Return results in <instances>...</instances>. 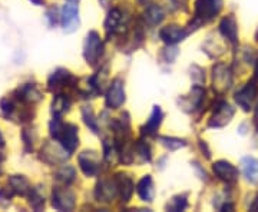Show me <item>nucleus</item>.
<instances>
[{
    "mask_svg": "<svg viewBox=\"0 0 258 212\" xmlns=\"http://www.w3.org/2000/svg\"><path fill=\"white\" fill-rule=\"evenodd\" d=\"M52 136L62 144L64 151L74 152L78 147V128L75 125H63L59 119H55L50 125Z\"/></svg>",
    "mask_w": 258,
    "mask_h": 212,
    "instance_id": "nucleus-1",
    "label": "nucleus"
},
{
    "mask_svg": "<svg viewBox=\"0 0 258 212\" xmlns=\"http://www.w3.org/2000/svg\"><path fill=\"white\" fill-rule=\"evenodd\" d=\"M258 93V86L255 81H249L244 88H241L238 92L235 93V102L238 103L242 111L248 112L252 109V102L255 101Z\"/></svg>",
    "mask_w": 258,
    "mask_h": 212,
    "instance_id": "nucleus-2",
    "label": "nucleus"
},
{
    "mask_svg": "<svg viewBox=\"0 0 258 212\" xmlns=\"http://www.w3.org/2000/svg\"><path fill=\"white\" fill-rule=\"evenodd\" d=\"M222 9V0H198L195 5V18L201 22L210 20Z\"/></svg>",
    "mask_w": 258,
    "mask_h": 212,
    "instance_id": "nucleus-3",
    "label": "nucleus"
},
{
    "mask_svg": "<svg viewBox=\"0 0 258 212\" xmlns=\"http://www.w3.org/2000/svg\"><path fill=\"white\" fill-rule=\"evenodd\" d=\"M102 49H103V46H102L99 35L96 32H91L88 35L86 43H85V57H86L88 63L95 65L98 62V59L102 55Z\"/></svg>",
    "mask_w": 258,
    "mask_h": 212,
    "instance_id": "nucleus-4",
    "label": "nucleus"
},
{
    "mask_svg": "<svg viewBox=\"0 0 258 212\" xmlns=\"http://www.w3.org/2000/svg\"><path fill=\"white\" fill-rule=\"evenodd\" d=\"M212 169H214V174L227 184L234 185L238 181V169L227 161L215 162Z\"/></svg>",
    "mask_w": 258,
    "mask_h": 212,
    "instance_id": "nucleus-5",
    "label": "nucleus"
},
{
    "mask_svg": "<svg viewBox=\"0 0 258 212\" xmlns=\"http://www.w3.org/2000/svg\"><path fill=\"white\" fill-rule=\"evenodd\" d=\"M78 162H79V166L83 171V174L88 176L96 175L99 172V157L96 152L93 151H85L82 152L79 158H78Z\"/></svg>",
    "mask_w": 258,
    "mask_h": 212,
    "instance_id": "nucleus-6",
    "label": "nucleus"
},
{
    "mask_svg": "<svg viewBox=\"0 0 258 212\" xmlns=\"http://www.w3.org/2000/svg\"><path fill=\"white\" fill-rule=\"evenodd\" d=\"M232 116H234V109L231 108V105H228L227 102H221L214 111V115L210 120V126H215V128L225 126L227 123H230Z\"/></svg>",
    "mask_w": 258,
    "mask_h": 212,
    "instance_id": "nucleus-7",
    "label": "nucleus"
},
{
    "mask_svg": "<svg viewBox=\"0 0 258 212\" xmlns=\"http://www.w3.org/2000/svg\"><path fill=\"white\" fill-rule=\"evenodd\" d=\"M125 102V91H123V83L120 82L119 79H115L112 82L111 88L106 95V105L109 108H120L122 103Z\"/></svg>",
    "mask_w": 258,
    "mask_h": 212,
    "instance_id": "nucleus-8",
    "label": "nucleus"
},
{
    "mask_svg": "<svg viewBox=\"0 0 258 212\" xmlns=\"http://www.w3.org/2000/svg\"><path fill=\"white\" fill-rule=\"evenodd\" d=\"M231 85L230 69L225 65H217L214 67V88L218 92H225Z\"/></svg>",
    "mask_w": 258,
    "mask_h": 212,
    "instance_id": "nucleus-9",
    "label": "nucleus"
},
{
    "mask_svg": "<svg viewBox=\"0 0 258 212\" xmlns=\"http://www.w3.org/2000/svg\"><path fill=\"white\" fill-rule=\"evenodd\" d=\"M78 6L74 3L66 5L62 10V26L66 32H74L79 25V16H78Z\"/></svg>",
    "mask_w": 258,
    "mask_h": 212,
    "instance_id": "nucleus-10",
    "label": "nucleus"
},
{
    "mask_svg": "<svg viewBox=\"0 0 258 212\" xmlns=\"http://www.w3.org/2000/svg\"><path fill=\"white\" fill-rule=\"evenodd\" d=\"M75 205V195L69 189H60L57 188L53 191V206L60 211L72 209Z\"/></svg>",
    "mask_w": 258,
    "mask_h": 212,
    "instance_id": "nucleus-11",
    "label": "nucleus"
},
{
    "mask_svg": "<svg viewBox=\"0 0 258 212\" xmlns=\"http://www.w3.org/2000/svg\"><path fill=\"white\" fill-rule=\"evenodd\" d=\"M220 30H221L224 37H227L231 43H237V40H238V25H237V20L234 18V15H228L227 18L222 19Z\"/></svg>",
    "mask_w": 258,
    "mask_h": 212,
    "instance_id": "nucleus-12",
    "label": "nucleus"
},
{
    "mask_svg": "<svg viewBox=\"0 0 258 212\" xmlns=\"http://www.w3.org/2000/svg\"><path fill=\"white\" fill-rule=\"evenodd\" d=\"M241 165L245 179L251 184H258V159L252 157L242 158Z\"/></svg>",
    "mask_w": 258,
    "mask_h": 212,
    "instance_id": "nucleus-13",
    "label": "nucleus"
},
{
    "mask_svg": "<svg viewBox=\"0 0 258 212\" xmlns=\"http://www.w3.org/2000/svg\"><path fill=\"white\" fill-rule=\"evenodd\" d=\"M159 35H161V39L166 43H176L179 40H184L186 35H188V32L181 29L179 26L172 25V26H166V28L162 29L159 32Z\"/></svg>",
    "mask_w": 258,
    "mask_h": 212,
    "instance_id": "nucleus-14",
    "label": "nucleus"
},
{
    "mask_svg": "<svg viewBox=\"0 0 258 212\" xmlns=\"http://www.w3.org/2000/svg\"><path fill=\"white\" fill-rule=\"evenodd\" d=\"M137 191H138V195L144 201L151 202L154 199V196H155V189H154V184H152V178L149 175L144 176L139 181Z\"/></svg>",
    "mask_w": 258,
    "mask_h": 212,
    "instance_id": "nucleus-15",
    "label": "nucleus"
},
{
    "mask_svg": "<svg viewBox=\"0 0 258 212\" xmlns=\"http://www.w3.org/2000/svg\"><path fill=\"white\" fill-rule=\"evenodd\" d=\"M116 191H118L116 182L102 181L96 188V196L99 198V201H112V198L115 196Z\"/></svg>",
    "mask_w": 258,
    "mask_h": 212,
    "instance_id": "nucleus-16",
    "label": "nucleus"
},
{
    "mask_svg": "<svg viewBox=\"0 0 258 212\" xmlns=\"http://www.w3.org/2000/svg\"><path fill=\"white\" fill-rule=\"evenodd\" d=\"M115 182H116V186H118V191L120 192L122 199L123 201H129V198L134 194V182H132V179L129 176L119 174Z\"/></svg>",
    "mask_w": 258,
    "mask_h": 212,
    "instance_id": "nucleus-17",
    "label": "nucleus"
},
{
    "mask_svg": "<svg viewBox=\"0 0 258 212\" xmlns=\"http://www.w3.org/2000/svg\"><path fill=\"white\" fill-rule=\"evenodd\" d=\"M164 19V12L159 6H149L147 10H145V20H147L149 25H158L161 23Z\"/></svg>",
    "mask_w": 258,
    "mask_h": 212,
    "instance_id": "nucleus-18",
    "label": "nucleus"
},
{
    "mask_svg": "<svg viewBox=\"0 0 258 212\" xmlns=\"http://www.w3.org/2000/svg\"><path fill=\"white\" fill-rule=\"evenodd\" d=\"M161 120H162V112H161V109H159L158 106H155L152 115H151V118H149L148 123L145 125V128H144L145 132H147V133H154V132L159 128Z\"/></svg>",
    "mask_w": 258,
    "mask_h": 212,
    "instance_id": "nucleus-19",
    "label": "nucleus"
},
{
    "mask_svg": "<svg viewBox=\"0 0 258 212\" xmlns=\"http://www.w3.org/2000/svg\"><path fill=\"white\" fill-rule=\"evenodd\" d=\"M68 78H71L69 72H66V70H57V72L52 75V78L49 79V88H50V89H53V88L57 89V88L63 86V85H66Z\"/></svg>",
    "mask_w": 258,
    "mask_h": 212,
    "instance_id": "nucleus-20",
    "label": "nucleus"
},
{
    "mask_svg": "<svg viewBox=\"0 0 258 212\" xmlns=\"http://www.w3.org/2000/svg\"><path fill=\"white\" fill-rule=\"evenodd\" d=\"M75 169L72 166H62L57 172H56V178L59 181H62L63 184H71L72 181H75Z\"/></svg>",
    "mask_w": 258,
    "mask_h": 212,
    "instance_id": "nucleus-21",
    "label": "nucleus"
},
{
    "mask_svg": "<svg viewBox=\"0 0 258 212\" xmlns=\"http://www.w3.org/2000/svg\"><path fill=\"white\" fill-rule=\"evenodd\" d=\"M9 184L12 186V189L16 191L18 194H26V191L29 189L28 181L23 176H13V178H10Z\"/></svg>",
    "mask_w": 258,
    "mask_h": 212,
    "instance_id": "nucleus-22",
    "label": "nucleus"
},
{
    "mask_svg": "<svg viewBox=\"0 0 258 212\" xmlns=\"http://www.w3.org/2000/svg\"><path fill=\"white\" fill-rule=\"evenodd\" d=\"M120 19H122V13H120L118 9H113L109 13V16H108V20H106V29L108 30H116V28L119 26V22Z\"/></svg>",
    "mask_w": 258,
    "mask_h": 212,
    "instance_id": "nucleus-23",
    "label": "nucleus"
},
{
    "mask_svg": "<svg viewBox=\"0 0 258 212\" xmlns=\"http://www.w3.org/2000/svg\"><path fill=\"white\" fill-rule=\"evenodd\" d=\"M53 113L56 115H60V113H63V112L68 111V108H69V101L62 96V95H59V96H56V99L53 101Z\"/></svg>",
    "mask_w": 258,
    "mask_h": 212,
    "instance_id": "nucleus-24",
    "label": "nucleus"
},
{
    "mask_svg": "<svg viewBox=\"0 0 258 212\" xmlns=\"http://www.w3.org/2000/svg\"><path fill=\"white\" fill-rule=\"evenodd\" d=\"M185 206H186V199L185 198H174L172 199V202L168 203V209H171V211H181V209H184Z\"/></svg>",
    "mask_w": 258,
    "mask_h": 212,
    "instance_id": "nucleus-25",
    "label": "nucleus"
},
{
    "mask_svg": "<svg viewBox=\"0 0 258 212\" xmlns=\"http://www.w3.org/2000/svg\"><path fill=\"white\" fill-rule=\"evenodd\" d=\"M83 118H85V122L88 123V126L92 128L93 132L98 130V123H96V120L93 119L92 111H91L89 108H85V109H83Z\"/></svg>",
    "mask_w": 258,
    "mask_h": 212,
    "instance_id": "nucleus-26",
    "label": "nucleus"
},
{
    "mask_svg": "<svg viewBox=\"0 0 258 212\" xmlns=\"http://www.w3.org/2000/svg\"><path fill=\"white\" fill-rule=\"evenodd\" d=\"M161 140L164 142V145L169 148V149H178V148L184 147L185 144L179 139H172V138H161Z\"/></svg>",
    "mask_w": 258,
    "mask_h": 212,
    "instance_id": "nucleus-27",
    "label": "nucleus"
},
{
    "mask_svg": "<svg viewBox=\"0 0 258 212\" xmlns=\"http://www.w3.org/2000/svg\"><path fill=\"white\" fill-rule=\"evenodd\" d=\"M3 145H5V144H3V138H2V135H0V149L3 148Z\"/></svg>",
    "mask_w": 258,
    "mask_h": 212,
    "instance_id": "nucleus-28",
    "label": "nucleus"
},
{
    "mask_svg": "<svg viewBox=\"0 0 258 212\" xmlns=\"http://www.w3.org/2000/svg\"><path fill=\"white\" fill-rule=\"evenodd\" d=\"M139 2H142V3H147V2H149V0H139Z\"/></svg>",
    "mask_w": 258,
    "mask_h": 212,
    "instance_id": "nucleus-29",
    "label": "nucleus"
},
{
    "mask_svg": "<svg viewBox=\"0 0 258 212\" xmlns=\"http://www.w3.org/2000/svg\"><path fill=\"white\" fill-rule=\"evenodd\" d=\"M257 76H258V66H257Z\"/></svg>",
    "mask_w": 258,
    "mask_h": 212,
    "instance_id": "nucleus-30",
    "label": "nucleus"
}]
</instances>
